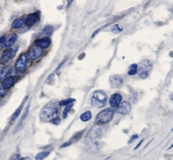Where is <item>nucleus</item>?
Returning a JSON list of instances; mask_svg holds the SVG:
<instances>
[{
  "mask_svg": "<svg viewBox=\"0 0 173 160\" xmlns=\"http://www.w3.org/2000/svg\"><path fill=\"white\" fill-rule=\"evenodd\" d=\"M114 110L113 108H105L99 113L96 118H95V123L98 125L101 124H106L111 121V120L113 119Z\"/></svg>",
  "mask_w": 173,
  "mask_h": 160,
  "instance_id": "3",
  "label": "nucleus"
},
{
  "mask_svg": "<svg viewBox=\"0 0 173 160\" xmlns=\"http://www.w3.org/2000/svg\"><path fill=\"white\" fill-rule=\"evenodd\" d=\"M5 93H6V89H4V87L2 86V85H0V99L4 97V95H5Z\"/></svg>",
  "mask_w": 173,
  "mask_h": 160,
  "instance_id": "27",
  "label": "nucleus"
},
{
  "mask_svg": "<svg viewBox=\"0 0 173 160\" xmlns=\"http://www.w3.org/2000/svg\"><path fill=\"white\" fill-rule=\"evenodd\" d=\"M2 70H3V64L0 63V71H2Z\"/></svg>",
  "mask_w": 173,
  "mask_h": 160,
  "instance_id": "33",
  "label": "nucleus"
},
{
  "mask_svg": "<svg viewBox=\"0 0 173 160\" xmlns=\"http://www.w3.org/2000/svg\"><path fill=\"white\" fill-rule=\"evenodd\" d=\"M42 52H43V50H42V48H41L40 47L34 46V47L31 48V49L30 50V53H29V59H30L31 61H34V60H37L39 57H41V55L42 54Z\"/></svg>",
  "mask_w": 173,
  "mask_h": 160,
  "instance_id": "7",
  "label": "nucleus"
},
{
  "mask_svg": "<svg viewBox=\"0 0 173 160\" xmlns=\"http://www.w3.org/2000/svg\"><path fill=\"white\" fill-rule=\"evenodd\" d=\"M25 24V19L23 18H17L16 19L14 22H12V29L14 30H17V29H20L22 28Z\"/></svg>",
  "mask_w": 173,
  "mask_h": 160,
  "instance_id": "16",
  "label": "nucleus"
},
{
  "mask_svg": "<svg viewBox=\"0 0 173 160\" xmlns=\"http://www.w3.org/2000/svg\"><path fill=\"white\" fill-rule=\"evenodd\" d=\"M61 121V120L59 117H57V118H55V119L53 120V121H51L50 122L53 123V124H56V125H57V124H59Z\"/></svg>",
  "mask_w": 173,
  "mask_h": 160,
  "instance_id": "29",
  "label": "nucleus"
},
{
  "mask_svg": "<svg viewBox=\"0 0 173 160\" xmlns=\"http://www.w3.org/2000/svg\"><path fill=\"white\" fill-rule=\"evenodd\" d=\"M138 137H139V135L138 134H134V135H132V138H131V139L129 140V143H131V142H132L134 139H138Z\"/></svg>",
  "mask_w": 173,
  "mask_h": 160,
  "instance_id": "30",
  "label": "nucleus"
},
{
  "mask_svg": "<svg viewBox=\"0 0 173 160\" xmlns=\"http://www.w3.org/2000/svg\"><path fill=\"white\" fill-rule=\"evenodd\" d=\"M103 134V127L101 125L96 124L95 126H93L87 134V137L92 139L101 138Z\"/></svg>",
  "mask_w": 173,
  "mask_h": 160,
  "instance_id": "6",
  "label": "nucleus"
},
{
  "mask_svg": "<svg viewBox=\"0 0 173 160\" xmlns=\"http://www.w3.org/2000/svg\"><path fill=\"white\" fill-rule=\"evenodd\" d=\"M57 108L52 104H48L44 106L40 112V119L42 121H51L57 117Z\"/></svg>",
  "mask_w": 173,
  "mask_h": 160,
  "instance_id": "1",
  "label": "nucleus"
},
{
  "mask_svg": "<svg viewBox=\"0 0 173 160\" xmlns=\"http://www.w3.org/2000/svg\"><path fill=\"white\" fill-rule=\"evenodd\" d=\"M17 39V34H12L8 36L7 39H5V41H4V47L7 48H10L12 47V45L14 44Z\"/></svg>",
  "mask_w": 173,
  "mask_h": 160,
  "instance_id": "14",
  "label": "nucleus"
},
{
  "mask_svg": "<svg viewBox=\"0 0 173 160\" xmlns=\"http://www.w3.org/2000/svg\"><path fill=\"white\" fill-rule=\"evenodd\" d=\"M16 70L19 72H22L26 70L27 68V55L25 53H22L19 56L15 63Z\"/></svg>",
  "mask_w": 173,
  "mask_h": 160,
  "instance_id": "5",
  "label": "nucleus"
},
{
  "mask_svg": "<svg viewBox=\"0 0 173 160\" xmlns=\"http://www.w3.org/2000/svg\"><path fill=\"white\" fill-rule=\"evenodd\" d=\"M17 76H11V77H8L4 79V81L2 83V86L4 87L5 89H10L12 86L14 85V84L17 82Z\"/></svg>",
  "mask_w": 173,
  "mask_h": 160,
  "instance_id": "12",
  "label": "nucleus"
},
{
  "mask_svg": "<svg viewBox=\"0 0 173 160\" xmlns=\"http://www.w3.org/2000/svg\"><path fill=\"white\" fill-rule=\"evenodd\" d=\"M49 155V152H47V151H42V152H40L39 153L37 154L36 156V159L37 160H43L44 158H46Z\"/></svg>",
  "mask_w": 173,
  "mask_h": 160,
  "instance_id": "19",
  "label": "nucleus"
},
{
  "mask_svg": "<svg viewBox=\"0 0 173 160\" xmlns=\"http://www.w3.org/2000/svg\"><path fill=\"white\" fill-rule=\"evenodd\" d=\"M142 142H143V140H141V141L139 142V145H137V146H136L135 148H134V150H136V149H137V148H139V145H141V144H142Z\"/></svg>",
  "mask_w": 173,
  "mask_h": 160,
  "instance_id": "31",
  "label": "nucleus"
},
{
  "mask_svg": "<svg viewBox=\"0 0 173 160\" xmlns=\"http://www.w3.org/2000/svg\"><path fill=\"white\" fill-rule=\"evenodd\" d=\"M137 72H138V65H136V64L131 65L129 66V69H128V75L132 76V75H135Z\"/></svg>",
  "mask_w": 173,
  "mask_h": 160,
  "instance_id": "18",
  "label": "nucleus"
},
{
  "mask_svg": "<svg viewBox=\"0 0 173 160\" xmlns=\"http://www.w3.org/2000/svg\"><path fill=\"white\" fill-rule=\"evenodd\" d=\"M171 56H173V53H171Z\"/></svg>",
  "mask_w": 173,
  "mask_h": 160,
  "instance_id": "34",
  "label": "nucleus"
},
{
  "mask_svg": "<svg viewBox=\"0 0 173 160\" xmlns=\"http://www.w3.org/2000/svg\"><path fill=\"white\" fill-rule=\"evenodd\" d=\"M42 33L46 34H51L53 33V28L51 26H45V28L42 30Z\"/></svg>",
  "mask_w": 173,
  "mask_h": 160,
  "instance_id": "23",
  "label": "nucleus"
},
{
  "mask_svg": "<svg viewBox=\"0 0 173 160\" xmlns=\"http://www.w3.org/2000/svg\"><path fill=\"white\" fill-rule=\"evenodd\" d=\"M106 94L103 90H96L94 91L91 97V104L96 108H101L106 103Z\"/></svg>",
  "mask_w": 173,
  "mask_h": 160,
  "instance_id": "2",
  "label": "nucleus"
},
{
  "mask_svg": "<svg viewBox=\"0 0 173 160\" xmlns=\"http://www.w3.org/2000/svg\"><path fill=\"white\" fill-rule=\"evenodd\" d=\"M171 131H173V127H172V129H171Z\"/></svg>",
  "mask_w": 173,
  "mask_h": 160,
  "instance_id": "35",
  "label": "nucleus"
},
{
  "mask_svg": "<svg viewBox=\"0 0 173 160\" xmlns=\"http://www.w3.org/2000/svg\"><path fill=\"white\" fill-rule=\"evenodd\" d=\"M122 101V96L119 93L113 94L109 99V104L112 108H116L121 103Z\"/></svg>",
  "mask_w": 173,
  "mask_h": 160,
  "instance_id": "11",
  "label": "nucleus"
},
{
  "mask_svg": "<svg viewBox=\"0 0 173 160\" xmlns=\"http://www.w3.org/2000/svg\"><path fill=\"white\" fill-rule=\"evenodd\" d=\"M50 43H51V41H50L49 38H42V39H40V40H37L36 42H35L36 46H38V47H40L42 49L49 48Z\"/></svg>",
  "mask_w": 173,
  "mask_h": 160,
  "instance_id": "15",
  "label": "nucleus"
},
{
  "mask_svg": "<svg viewBox=\"0 0 173 160\" xmlns=\"http://www.w3.org/2000/svg\"><path fill=\"white\" fill-rule=\"evenodd\" d=\"M152 65L151 63L150 60H143L141 63L138 66V73L140 78H146L149 76L151 69Z\"/></svg>",
  "mask_w": 173,
  "mask_h": 160,
  "instance_id": "4",
  "label": "nucleus"
},
{
  "mask_svg": "<svg viewBox=\"0 0 173 160\" xmlns=\"http://www.w3.org/2000/svg\"><path fill=\"white\" fill-rule=\"evenodd\" d=\"M80 119L83 122H86V121H88L92 119V113L89 110L87 111H85L84 113H82L81 116H80Z\"/></svg>",
  "mask_w": 173,
  "mask_h": 160,
  "instance_id": "17",
  "label": "nucleus"
},
{
  "mask_svg": "<svg viewBox=\"0 0 173 160\" xmlns=\"http://www.w3.org/2000/svg\"><path fill=\"white\" fill-rule=\"evenodd\" d=\"M9 71H10V68L9 67H4V68H3V70L0 71V81L4 79V78L9 73Z\"/></svg>",
  "mask_w": 173,
  "mask_h": 160,
  "instance_id": "20",
  "label": "nucleus"
},
{
  "mask_svg": "<svg viewBox=\"0 0 173 160\" xmlns=\"http://www.w3.org/2000/svg\"><path fill=\"white\" fill-rule=\"evenodd\" d=\"M4 41H5V38H4V36L0 37V50H1V48H2V47L4 46Z\"/></svg>",
  "mask_w": 173,
  "mask_h": 160,
  "instance_id": "28",
  "label": "nucleus"
},
{
  "mask_svg": "<svg viewBox=\"0 0 173 160\" xmlns=\"http://www.w3.org/2000/svg\"><path fill=\"white\" fill-rule=\"evenodd\" d=\"M122 30H123V29H121L119 25H114V26L112 28V32H113V34H119L120 32H121Z\"/></svg>",
  "mask_w": 173,
  "mask_h": 160,
  "instance_id": "24",
  "label": "nucleus"
},
{
  "mask_svg": "<svg viewBox=\"0 0 173 160\" xmlns=\"http://www.w3.org/2000/svg\"><path fill=\"white\" fill-rule=\"evenodd\" d=\"M109 84L112 88H119L123 84V78L119 75H112L109 78Z\"/></svg>",
  "mask_w": 173,
  "mask_h": 160,
  "instance_id": "9",
  "label": "nucleus"
},
{
  "mask_svg": "<svg viewBox=\"0 0 173 160\" xmlns=\"http://www.w3.org/2000/svg\"><path fill=\"white\" fill-rule=\"evenodd\" d=\"M0 13H1V11H0Z\"/></svg>",
  "mask_w": 173,
  "mask_h": 160,
  "instance_id": "36",
  "label": "nucleus"
},
{
  "mask_svg": "<svg viewBox=\"0 0 173 160\" xmlns=\"http://www.w3.org/2000/svg\"><path fill=\"white\" fill-rule=\"evenodd\" d=\"M25 159V158H23L21 155H19V154H15V155H13L12 158L10 160H24Z\"/></svg>",
  "mask_w": 173,
  "mask_h": 160,
  "instance_id": "26",
  "label": "nucleus"
},
{
  "mask_svg": "<svg viewBox=\"0 0 173 160\" xmlns=\"http://www.w3.org/2000/svg\"><path fill=\"white\" fill-rule=\"evenodd\" d=\"M132 109V106L128 102H122L121 104L118 106L117 112L121 115H128Z\"/></svg>",
  "mask_w": 173,
  "mask_h": 160,
  "instance_id": "10",
  "label": "nucleus"
},
{
  "mask_svg": "<svg viewBox=\"0 0 173 160\" xmlns=\"http://www.w3.org/2000/svg\"><path fill=\"white\" fill-rule=\"evenodd\" d=\"M15 55V50L12 48H7L6 50H4L3 54L1 56L0 59V63H5L8 62L9 60H11Z\"/></svg>",
  "mask_w": 173,
  "mask_h": 160,
  "instance_id": "8",
  "label": "nucleus"
},
{
  "mask_svg": "<svg viewBox=\"0 0 173 160\" xmlns=\"http://www.w3.org/2000/svg\"><path fill=\"white\" fill-rule=\"evenodd\" d=\"M74 102H75V99L69 98V99H68V100H64L60 102V103H59V104H60L61 106H68V105L74 103Z\"/></svg>",
  "mask_w": 173,
  "mask_h": 160,
  "instance_id": "22",
  "label": "nucleus"
},
{
  "mask_svg": "<svg viewBox=\"0 0 173 160\" xmlns=\"http://www.w3.org/2000/svg\"><path fill=\"white\" fill-rule=\"evenodd\" d=\"M38 20H39V14L37 12L32 13V14L27 16L26 19H25V24L27 26H33L38 22Z\"/></svg>",
  "mask_w": 173,
  "mask_h": 160,
  "instance_id": "13",
  "label": "nucleus"
},
{
  "mask_svg": "<svg viewBox=\"0 0 173 160\" xmlns=\"http://www.w3.org/2000/svg\"><path fill=\"white\" fill-rule=\"evenodd\" d=\"M22 108H23V104L21 105V106H20L17 110H16L15 113L13 114V116H12V121H14L18 117L19 115H20V113H21V111H22Z\"/></svg>",
  "mask_w": 173,
  "mask_h": 160,
  "instance_id": "21",
  "label": "nucleus"
},
{
  "mask_svg": "<svg viewBox=\"0 0 173 160\" xmlns=\"http://www.w3.org/2000/svg\"><path fill=\"white\" fill-rule=\"evenodd\" d=\"M170 98H171V100L173 102V93H171V95H170Z\"/></svg>",
  "mask_w": 173,
  "mask_h": 160,
  "instance_id": "32",
  "label": "nucleus"
},
{
  "mask_svg": "<svg viewBox=\"0 0 173 160\" xmlns=\"http://www.w3.org/2000/svg\"><path fill=\"white\" fill-rule=\"evenodd\" d=\"M73 104H74V103H72V104L68 105V106H66V108H65V109L63 110V117H64V118H66V116H67V115H68V111L70 110V108H72Z\"/></svg>",
  "mask_w": 173,
  "mask_h": 160,
  "instance_id": "25",
  "label": "nucleus"
}]
</instances>
